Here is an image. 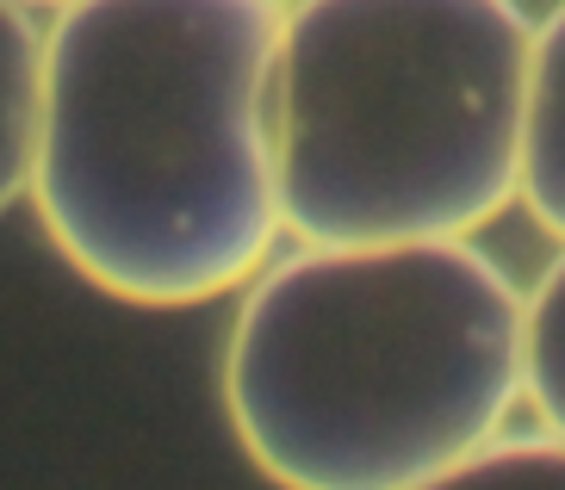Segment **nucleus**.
Here are the masks:
<instances>
[{
  "mask_svg": "<svg viewBox=\"0 0 565 490\" xmlns=\"http://www.w3.org/2000/svg\"><path fill=\"white\" fill-rule=\"evenodd\" d=\"M515 199L547 236L565 243V0L534 25L529 99H522V180Z\"/></svg>",
  "mask_w": 565,
  "mask_h": 490,
  "instance_id": "obj_4",
  "label": "nucleus"
},
{
  "mask_svg": "<svg viewBox=\"0 0 565 490\" xmlns=\"http://www.w3.org/2000/svg\"><path fill=\"white\" fill-rule=\"evenodd\" d=\"M416 490H565V441L559 435H498L466 454L441 478Z\"/></svg>",
  "mask_w": 565,
  "mask_h": 490,
  "instance_id": "obj_7",
  "label": "nucleus"
},
{
  "mask_svg": "<svg viewBox=\"0 0 565 490\" xmlns=\"http://www.w3.org/2000/svg\"><path fill=\"white\" fill-rule=\"evenodd\" d=\"M522 404L534 409L541 435L565 441V248L529 286V311H522Z\"/></svg>",
  "mask_w": 565,
  "mask_h": 490,
  "instance_id": "obj_6",
  "label": "nucleus"
},
{
  "mask_svg": "<svg viewBox=\"0 0 565 490\" xmlns=\"http://www.w3.org/2000/svg\"><path fill=\"white\" fill-rule=\"evenodd\" d=\"M25 7H32V0H25ZM44 7H68V0H44Z\"/></svg>",
  "mask_w": 565,
  "mask_h": 490,
  "instance_id": "obj_8",
  "label": "nucleus"
},
{
  "mask_svg": "<svg viewBox=\"0 0 565 490\" xmlns=\"http://www.w3.org/2000/svg\"><path fill=\"white\" fill-rule=\"evenodd\" d=\"M280 0H68L44 25L32 212L125 305H205L267 267Z\"/></svg>",
  "mask_w": 565,
  "mask_h": 490,
  "instance_id": "obj_1",
  "label": "nucleus"
},
{
  "mask_svg": "<svg viewBox=\"0 0 565 490\" xmlns=\"http://www.w3.org/2000/svg\"><path fill=\"white\" fill-rule=\"evenodd\" d=\"M529 44L515 0H292L267 87L286 236L472 243L522 180Z\"/></svg>",
  "mask_w": 565,
  "mask_h": 490,
  "instance_id": "obj_3",
  "label": "nucleus"
},
{
  "mask_svg": "<svg viewBox=\"0 0 565 490\" xmlns=\"http://www.w3.org/2000/svg\"><path fill=\"white\" fill-rule=\"evenodd\" d=\"M522 311L479 243L292 248L243 286L224 416L280 490H416L522 404Z\"/></svg>",
  "mask_w": 565,
  "mask_h": 490,
  "instance_id": "obj_2",
  "label": "nucleus"
},
{
  "mask_svg": "<svg viewBox=\"0 0 565 490\" xmlns=\"http://www.w3.org/2000/svg\"><path fill=\"white\" fill-rule=\"evenodd\" d=\"M38 99H44V32L25 0H0V212L32 193Z\"/></svg>",
  "mask_w": 565,
  "mask_h": 490,
  "instance_id": "obj_5",
  "label": "nucleus"
}]
</instances>
